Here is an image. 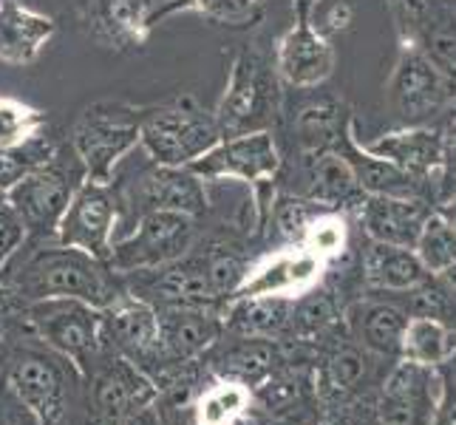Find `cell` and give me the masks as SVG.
<instances>
[{
	"instance_id": "1",
	"label": "cell",
	"mask_w": 456,
	"mask_h": 425,
	"mask_svg": "<svg viewBox=\"0 0 456 425\" xmlns=\"http://www.w3.org/2000/svg\"><path fill=\"white\" fill-rule=\"evenodd\" d=\"M0 290L23 306L45 298H77L105 309L122 295L117 273L105 261L57 241H37L23 264L0 275Z\"/></svg>"
},
{
	"instance_id": "2",
	"label": "cell",
	"mask_w": 456,
	"mask_h": 425,
	"mask_svg": "<svg viewBox=\"0 0 456 425\" xmlns=\"http://www.w3.org/2000/svg\"><path fill=\"white\" fill-rule=\"evenodd\" d=\"M281 86L284 83L275 71L273 52L264 49L258 40H247L232 60L222 100L213 108L222 136L273 131L284 102Z\"/></svg>"
},
{
	"instance_id": "3",
	"label": "cell",
	"mask_w": 456,
	"mask_h": 425,
	"mask_svg": "<svg viewBox=\"0 0 456 425\" xmlns=\"http://www.w3.org/2000/svg\"><path fill=\"white\" fill-rule=\"evenodd\" d=\"M86 168L74 153L69 139L57 142V148L45 162L31 168L26 176L12 187L9 204L23 218L28 241H54V233L62 213H66L77 187L86 182Z\"/></svg>"
},
{
	"instance_id": "4",
	"label": "cell",
	"mask_w": 456,
	"mask_h": 425,
	"mask_svg": "<svg viewBox=\"0 0 456 425\" xmlns=\"http://www.w3.org/2000/svg\"><path fill=\"white\" fill-rule=\"evenodd\" d=\"M222 139L216 114L193 94H179L162 105L145 108L139 125V145L153 165L165 168H187Z\"/></svg>"
},
{
	"instance_id": "5",
	"label": "cell",
	"mask_w": 456,
	"mask_h": 425,
	"mask_svg": "<svg viewBox=\"0 0 456 425\" xmlns=\"http://www.w3.org/2000/svg\"><path fill=\"white\" fill-rule=\"evenodd\" d=\"M145 108L119 100H100L74 119L69 145L80 156L88 179L111 182L114 168L139 145V125Z\"/></svg>"
},
{
	"instance_id": "6",
	"label": "cell",
	"mask_w": 456,
	"mask_h": 425,
	"mask_svg": "<svg viewBox=\"0 0 456 425\" xmlns=\"http://www.w3.org/2000/svg\"><path fill=\"white\" fill-rule=\"evenodd\" d=\"M31 326L45 349L57 352L74 366H86L97 357L102 346V309L77 298H45L23 306Z\"/></svg>"
},
{
	"instance_id": "7",
	"label": "cell",
	"mask_w": 456,
	"mask_h": 425,
	"mask_svg": "<svg viewBox=\"0 0 456 425\" xmlns=\"http://www.w3.org/2000/svg\"><path fill=\"white\" fill-rule=\"evenodd\" d=\"M196 222L199 218L187 213H170V210H151L142 213L136 222V230L111 247L108 266L122 273H142V270H159L165 264L179 261L187 256V249L196 241Z\"/></svg>"
},
{
	"instance_id": "8",
	"label": "cell",
	"mask_w": 456,
	"mask_h": 425,
	"mask_svg": "<svg viewBox=\"0 0 456 425\" xmlns=\"http://www.w3.org/2000/svg\"><path fill=\"white\" fill-rule=\"evenodd\" d=\"M119 222V193L111 182L86 179L62 213L54 241L86 249L88 256L108 264L114 247V227Z\"/></svg>"
},
{
	"instance_id": "9",
	"label": "cell",
	"mask_w": 456,
	"mask_h": 425,
	"mask_svg": "<svg viewBox=\"0 0 456 425\" xmlns=\"http://www.w3.org/2000/svg\"><path fill=\"white\" fill-rule=\"evenodd\" d=\"M388 97L405 125H422L451 102L453 83L419 45H405L391 77Z\"/></svg>"
},
{
	"instance_id": "10",
	"label": "cell",
	"mask_w": 456,
	"mask_h": 425,
	"mask_svg": "<svg viewBox=\"0 0 456 425\" xmlns=\"http://www.w3.org/2000/svg\"><path fill=\"white\" fill-rule=\"evenodd\" d=\"M204 182L241 179L247 184L273 182L281 170V151L273 131L224 136L222 142L187 165Z\"/></svg>"
},
{
	"instance_id": "11",
	"label": "cell",
	"mask_w": 456,
	"mask_h": 425,
	"mask_svg": "<svg viewBox=\"0 0 456 425\" xmlns=\"http://www.w3.org/2000/svg\"><path fill=\"white\" fill-rule=\"evenodd\" d=\"M6 388L37 425H54L66 412V374L60 355L40 349H18L9 360Z\"/></svg>"
},
{
	"instance_id": "12",
	"label": "cell",
	"mask_w": 456,
	"mask_h": 425,
	"mask_svg": "<svg viewBox=\"0 0 456 425\" xmlns=\"http://www.w3.org/2000/svg\"><path fill=\"white\" fill-rule=\"evenodd\" d=\"M159 0H77V20L105 49L134 52L151 37V14Z\"/></svg>"
},
{
	"instance_id": "13",
	"label": "cell",
	"mask_w": 456,
	"mask_h": 425,
	"mask_svg": "<svg viewBox=\"0 0 456 425\" xmlns=\"http://www.w3.org/2000/svg\"><path fill=\"white\" fill-rule=\"evenodd\" d=\"M125 199L136 210V216L151 210H170L201 218L210 210L208 182L196 176L191 168L153 165L151 170L139 173V179L125 191Z\"/></svg>"
},
{
	"instance_id": "14",
	"label": "cell",
	"mask_w": 456,
	"mask_h": 425,
	"mask_svg": "<svg viewBox=\"0 0 456 425\" xmlns=\"http://www.w3.org/2000/svg\"><path fill=\"white\" fill-rule=\"evenodd\" d=\"M439 395V369L403 360L383 386L380 425H431Z\"/></svg>"
},
{
	"instance_id": "15",
	"label": "cell",
	"mask_w": 456,
	"mask_h": 425,
	"mask_svg": "<svg viewBox=\"0 0 456 425\" xmlns=\"http://www.w3.org/2000/svg\"><path fill=\"white\" fill-rule=\"evenodd\" d=\"M102 340L111 343L131 364L162 357L159 312L145 298L122 292L111 306L102 309Z\"/></svg>"
},
{
	"instance_id": "16",
	"label": "cell",
	"mask_w": 456,
	"mask_h": 425,
	"mask_svg": "<svg viewBox=\"0 0 456 425\" xmlns=\"http://www.w3.org/2000/svg\"><path fill=\"white\" fill-rule=\"evenodd\" d=\"M275 71L289 88H318L335 71V45L309 20H297L273 49Z\"/></svg>"
},
{
	"instance_id": "17",
	"label": "cell",
	"mask_w": 456,
	"mask_h": 425,
	"mask_svg": "<svg viewBox=\"0 0 456 425\" xmlns=\"http://www.w3.org/2000/svg\"><path fill=\"white\" fill-rule=\"evenodd\" d=\"M326 264L306 253L304 247H284L278 253L249 264L247 278L232 298H261V295H284L295 298L309 292L321 281Z\"/></svg>"
},
{
	"instance_id": "18",
	"label": "cell",
	"mask_w": 456,
	"mask_h": 425,
	"mask_svg": "<svg viewBox=\"0 0 456 425\" xmlns=\"http://www.w3.org/2000/svg\"><path fill=\"white\" fill-rule=\"evenodd\" d=\"M162 355L173 360H193L222 335V312L216 306H159Z\"/></svg>"
},
{
	"instance_id": "19",
	"label": "cell",
	"mask_w": 456,
	"mask_h": 425,
	"mask_svg": "<svg viewBox=\"0 0 456 425\" xmlns=\"http://www.w3.org/2000/svg\"><path fill=\"white\" fill-rule=\"evenodd\" d=\"M360 208V222L371 241L411 247L419 235L422 222L428 218V208L414 196H363Z\"/></svg>"
},
{
	"instance_id": "20",
	"label": "cell",
	"mask_w": 456,
	"mask_h": 425,
	"mask_svg": "<svg viewBox=\"0 0 456 425\" xmlns=\"http://www.w3.org/2000/svg\"><path fill=\"white\" fill-rule=\"evenodd\" d=\"M153 400V380L128 357L111 360V366H105L97 383H94V405L105 420L114 422H122L136 412H145Z\"/></svg>"
},
{
	"instance_id": "21",
	"label": "cell",
	"mask_w": 456,
	"mask_h": 425,
	"mask_svg": "<svg viewBox=\"0 0 456 425\" xmlns=\"http://www.w3.org/2000/svg\"><path fill=\"white\" fill-rule=\"evenodd\" d=\"M54 31L57 23L49 14L28 9L20 0H0V62L31 66Z\"/></svg>"
},
{
	"instance_id": "22",
	"label": "cell",
	"mask_w": 456,
	"mask_h": 425,
	"mask_svg": "<svg viewBox=\"0 0 456 425\" xmlns=\"http://www.w3.org/2000/svg\"><path fill=\"white\" fill-rule=\"evenodd\" d=\"M295 196H304L321 210H340L346 204L363 201L357 176L346 156L338 151H323L304 156V187Z\"/></svg>"
},
{
	"instance_id": "23",
	"label": "cell",
	"mask_w": 456,
	"mask_h": 425,
	"mask_svg": "<svg viewBox=\"0 0 456 425\" xmlns=\"http://www.w3.org/2000/svg\"><path fill=\"white\" fill-rule=\"evenodd\" d=\"M360 148L388 159L411 176H426L431 170H439V162H443V134L428 125H405L403 131L383 134L380 139L366 142Z\"/></svg>"
},
{
	"instance_id": "24",
	"label": "cell",
	"mask_w": 456,
	"mask_h": 425,
	"mask_svg": "<svg viewBox=\"0 0 456 425\" xmlns=\"http://www.w3.org/2000/svg\"><path fill=\"white\" fill-rule=\"evenodd\" d=\"M295 298L261 295V298H230L222 312V323L235 338H275L292 323Z\"/></svg>"
},
{
	"instance_id": "25",
	"label": "cell",
	"mask_w": 456,
	"mask_h": 425,
	"mask_svg": "<svg viewBox=\"0 0 456 425\" xmlns=\"http://www.w3.org/2000/svg\"><path fill=\"white\" fill-rule=\"evenodd\" d=\"M363 273L371 287L388 292H411L422 281L431 278L411 247L377 244V241H371L363 258Z\"/></svg>"
},
{
	"instance_id": "26",
	"label": "cell",
	"mask_w": 456,
	"mask_h": 425,
	"mask_svg": "<svg viewBox=\"0 0 456 425\" xmlns=\"http://www.w3.org/2000/svg\"><path fill=\"white\" fill-rule=\"evenodd\" d=\"M349 134V114L340 102H312L292 119V139L301 156L335 151Z\"/></svg>"
},
{
	"instance_id": "27",
	"label": "cell",
	"mask_w": 456,
	"mask_h": 425,
	"mask_svg": "<svg viewBox=\"0 0 456 425\" xmlns=\"http://www.w3.org/2000/svg\"><path fill=\"white\" fill-rule=\"evenodd\" d=\"M456 349V332L436 318H408L403 335V360L422 366H443Z\"/></svg>"
},
{
	"instance_id": "28",
	"label": "cell",
	"mask_w": 456,
	"mask_h": 425,
	"mask_svg": "<svg viewBox=\"0 0 456 425\" xmlns=\"http://www.w3.org/2000/svg\"><path fill=\"white\" fill-rule=\"evenodd\" d=\"M253 408V391L241 380L222 377L199 395L193 414L196 425H235Z\"/></svg>"
},
{
	"instance_id": "29",
	"label": "cell",
	"mask_w": 456,
	"mask_h": 425,
	"mask_svg": "<svg viewBox=\"0 0 456 425\" xmlns=\"http://www.w3.org/2000/svg\"><path fill=\"white\" fill-rule=\"evenodd\" d=\"M196 12L222 26H249L261 18V0H159L151 14V26L165 23L173 14Z\"/></svg>"
},
{
	"instance_id": "30",
	"label": "cell",
	"mask_w": 456,
	"mask_h": 425,
	"mask_svg": "<svg viewBox=\"0 0 456 425\" xmlns=\"http://www.w3.org/2000/svg\"><path fill=\"white\" fill-rule=\"evenodd\" d=\"M408 318L395 304H366L357 312V332L371 352L395 357L403 349Z\"/></svg>"
},
{
	"instance_id": "31",
	"label": "cell",
	"mask_w": 456,
	"mask_h": 425,
	"mask_svg": "<svg viewBox=\"0 0 456 425\" xmlns=\"http://www.w3.org/2000/svg\"><path fill=\"white\" fill-rule=\"evenodd\" d=\"M45 125H49L45 111L18 97H9V94H0V151L28 145V142L43 136Z\"/></svg>"
},
{
	"instance_id": "32",
	"label": "cell",
	"mask_w": 456,
	"mask_h": 425,
	"mask_svg": "<svg viewBox=\"0 0 456 425\" xmlns=\"http://www.w3.org/2000/svg\"><path fill=\"white\" fill-rule=\"evenodd\" d=\"M224 377L241 380L244 386H253L264 380L273 372L275 364V346L270 338H239V343L230 346L222 355Z\"/></svg>"
},
{
	"instance_id": "33",
	"label": "cell",
	"mask_w": 456,
	"mask_h": 425,
	"mask_svg": "<svg viewBox=\"0 0 456 425\" xmlns=\"http://www.w3.org/2000/svg\"><path fill=\"white\" fill-rule=\"evenodd\" d=\"M414 253L428 270V275H445L456 264V230L443 213H428L414 241Z\"/></svg>"
},
{
	"instance_id": "34",
	"label": "cell",
	"mask_w": 456,
	"mask_h": 425,
	"mask_svg": "<svg viewBox=\"0 0 456 425\" xmlns=\"http://www.w3.org/2000/svg\"><path fill=\"white\" fill-rule=\"evenodd\" d=\"M297 247H304L306 253L318 256L323 264L335 261L346 253L349 247V225H346V216L338 210H321L309 218V225L304 227Z\"/></svg>"
},
{
	"instance_id": "35",
	"label": "cell",
	"mask_w": 456,
	"mask_h": 425,
	"mask_svg": "<svg viewBox=\"0 0 456 425\" xmlns=\"http://www.w3.org/2000/svg\"><path fill=\"white\" fill-rule=\"evenodd\" d=\"M314 213H321L318 204H312L304 196H295V193H281L275 199V204L270 208V218H273V227L284 241H295L301 239L304 227L309 225V218Z\"/></svg>"
},
{
	"instance_id": "36",
	"label": "cell",
	"mask_w": 456,
	"mask_h": 425,
	"mask_svg": "<svg viewBox=\"0 0 456 425\" xmlns=\"http://www.w3.org/2000/svg\"><path fill=\"white\" fill-rule=\"evenodd\" d=\"M28 244V233L18 210L12 208L9 199L0 193V275L9 270V264L23 253Z\"/></svg>"
},
{
	"instance_id": "37",
	"label": "cell",
	"mask_w": 456,
	"mask_h": 425,
	"mask_svg": "<svg viewBox=\"0 0 456 425\" xmlns=\"http://www.w3.org/2000/svg\"><path fill=\"white\" fill-rule=\"evenodd\" d=\"M366 377V357L357 349H340L332 360H329V380L335 388H357L360 380Z\"/></svg>"
},
{
	"instance_id": "38",
	"label": "cell",
	"mask_w": 456,
	"mask_h": 425,
	"mask_svg": "<svg viewBox=\"0 0 456 425\" xmlns=\"http://www.w3.org/2000/svg\"><path fill=\"white\" fill-rule=\"evenodd\" d=\"M314 29L321 31V35L326 37V40H332L335 35H340V31H346L352 23H354V12H352V6L346 4V0H335L332 6H326L323 12H321V18H306Z\"/></svg>"
},
{
	"instance_id": "39",
	"label": "cell",
	"mask_w": 456,
	"mask_h": 425,
	"mask_svg": "<svg viewBox=\"0 0 456 425\" xmlns=\"http://www.w3.org/2000/svg\"><path fill=\"white\" fill-rule=\"evenodd\" d=\"M439 191L443 199L456 193V125H451V131L443 134V162H439Z\"/></svg>"
},
{
	"instance_id": "40",
	"label": "cell",
	"mask_w": 456,
	"mask_h": 425,
	"mask_svg": "<svg viewBox=\"0 0 456 425\" xmlns=\"http://www.w3.org/2000/svg\"><path fill=\"white\" fill-rule=\"evenodd\" d=\"M431 425H456V386L443 383V395L436 400Z\"/></svg>"
},
{
	"instance_id": "41",
	"label": "cell",
	"mask_w": 456,
	"mask_h": 425,
	"mask_svg": "<svg viewBox=\"0 0 456 425\" xmlns=\"http://www.w3.org/2000/svg\"><path fill=\"white\" fill-rule=\"evenodd\" d=\"M436 213H443L445 222L456 230V193H451L448 199H443V208H439Z\"/></svg>"
},
{
	"instance_id": "42",
	"label": "cell",
	"mask_w": 456,
	"mask_h": 425,
	"mask_svg": "<svg viewBox=\"0 0 456 425\" xmlns=\"http://www.w3.org/2000/svg\"><path fill=\"white\" fill-rule=\"evenodd\" d=\"M326 425H374L371 420H366V417H357V414H338V417H332Z\"/></svg>"
},
{
	"instance_id": "43",
	"label": "cell",
	"mask_w": 456,
	"mask_h": 425,
	"mask_svg": "<svg viewBox=\"0 0 456 425\" xmlns=\"http://www.w3.org/2000/svg\"><path fill=\"white\" fill-rule=\"evenodd\" d=\"M321 0H292V6H295V14H297V20H306L312 9L318 6Z\"/></svg>"
},
{
	"instance_id": "44",
	"label": "cell",
	"mask_w": 456,
	"mask_h": 425,
	"mask_svg": "<svg viewBox=\"0 0 456 425\" xmlns=\"http://www.w3.org/2000/svg\"><path fill=\"white\" fill-rule=\"evenodd\" d=\"M117 425H151V422H148V417H145L142 412H136V414L125 417V420H122V422H117Z\"/></svg>"
},
{
	"instance_id": "45",
	"label": "cell",
	"mask_w": 456,
	"mask_h": 425,
	"mask_svg": "<svg viewBox=\"0 0 456 425\" xmlns=\"http://www.w3.org/2000/svg\"><path fill=\"white\" fill-rule=\"evenodd\" d=\"M235 425H264V420L261 417H256L253 412H247L239 422H235Z\"/></svg>"
},
{
	"instance_id": "46",
	"label": "cell",
	"mask_w": 456,
	"mask_h": 425,
	"mask_svg": "<svg viewBox=\"0 0 456 425\" xmlns=\"http://www.w3.org/2000/svg\"><path fill=\"white\" fill-rule=\"evenodd\" d=\"M4 290H0V338H4V329H6V315H4Z\"/></svg>"
},
{
	"instance_id": "47",
	"label": "cell",
	"mask_w": 456,
	"mask_h": 425,
	"mask_svg": "<svg viewBox=\"0 0 456 425\" xmlns=\"http://www.w3.org/2000/svg\"><path fill=\"white\" fill-rule=\"evenodd\" d=\"M445 275H451V281H453V290H456V264L451 266V270H448Z\"/></svg>"
},
{
	"instance_id": "48",
	"label": "cell",
	"mask_w": 456,
	"mask_h": 425,
	"mask_svg": "<svg viewBox=\"0 0 456 425\" xmlns=\"http://www.w3.org/2000/svg\"><path fill=\"white\" fill-rule=\"evenodd\" d=\"M0 425H20V422H14L12 417H6V420H0Z\"/></svg>"
}]
</instances>
